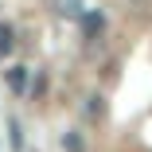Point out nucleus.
I'll list each match as a JSON object with an SVG mask.
<instances>
[{
  "label": "nucleus",
  "mask_w": 152,
  "mask_h": 152,
  "mask_svg": "<svg viewBox=\"0 0 152 152\" xmlns=\"http://www.w3.org/2000/svg\"><path fill=\"white\" fill-rule=\"evenodd\" d=\"M55 8H58V16H66V20H82L86 16L82 0H55Z\"/></svg>",
  "instance_id": "f257e3e1"
},
{
  "label": "nucleus",
  "mask_w": 152,
  "mask_h": 152,
  "mask_svg": "<svg viewBox=\"0 0 152 152\" xmlns=\"http://www.w3.org/2000/svg\"><path fill=\"white\" fill-rule=\"evenodd\" d=\"M8 82H12L16 94H23V90H27V70H23V66H12V70H8Z\"/></svg>",
  "instance_id": "f03ea898"
},
{
  "label": "nucleus",
  "mask_w": 152,
  "mask_h": 152,
  "mask_svg": "<svg viewBox=\"0 0 152 152\" xmlns=\"http://www.w3.org/2000/svg\"><path fill=\"white\" fill-rule=\"evenodd\" d=\"M8 51H12V31L0 27V55H8Z\"/></svg>",
  "instance_id": "7ed1b4c3"
},
{
  "label": "nucleus",
  "mask_w": 152,
  "mask_h": 152,
  "mask_svg": "<svg viewBox=\"0 0 152 152\" xmlns=\"http://www.w3.org/2000/svg\"><path fill=\"white\" fill-rule=\"evenodd\" d=\"M102 27V16H86V31H98Z\"/></svg>",
  "instance_id": "20e7f679"
}]
</instances>
